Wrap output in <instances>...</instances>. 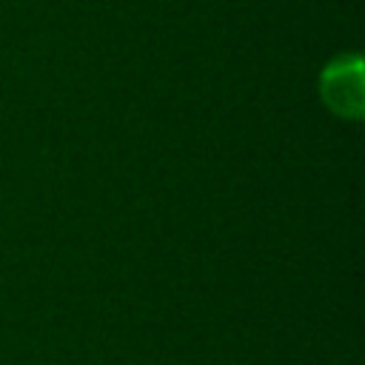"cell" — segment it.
<instances>
[{
	"instance_id": "cell-1",
	"label": "cell",
	"mask_w": 365,
	"mask_h": 365,
	"mask_svg": "<svg viewBox=\"0 0 365 365\" xmlns=\"http://www.w3.org/2000/svg\"><path fill=\"white\" fill-rule=\"evenodd\" d=\"M319 94H322L325 106L334 114L359 120L362 117V108H365L362 60L356 54H345V57L331 60L325 66L322 77H319Z\"/></svg>"
}]
</instances>
